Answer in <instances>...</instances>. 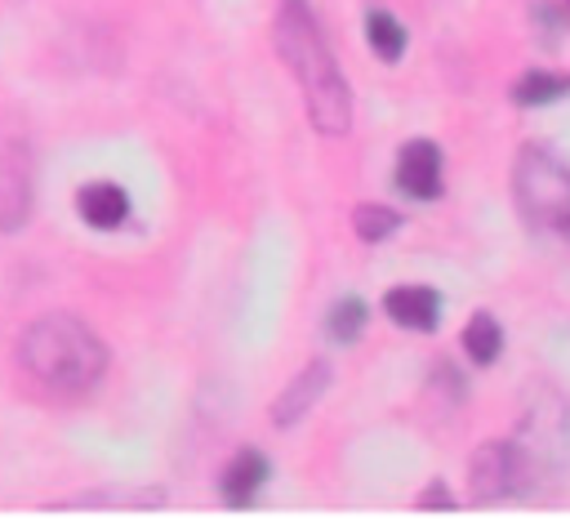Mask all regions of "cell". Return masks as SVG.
<instances>
[{
    "label": "cell",
    "mask_w": 570,
    "mask_h": 526,
    "mask_svg": "<svg viewBox=\"0 0 570 526\" xmlns=\"http://www.w3.org/2000/svg\"><path fill=\"white\" fill-rule=\"evenodd\" d=\"M383 312L392 325L401 330H414V334H432L441 325V312H445V299L436 285H392L383 290Z\"/></svg>",
    "instance_id": "obj_7"
},
{
    "label": "cell",
    "mask_w": 570,
    "mask_h": 526,
    "mask_svg": "<svg viewBox=\"0 0 570 526\" xmlns=\"http://www.w3.org/2000/svg\"><path fill=\"white\" fill-rule=\"evenodd\" d=\"M401 223H405V214L392 210V205H379V201H365V205L352 210V227L365 245H383L392 232H401Z\"/></svg>",
    "instance_id": "obj_15"
},
{
    "label": "cell",
    "mask_w": 570,
    "mask_h": 526,
    "mask_svg": "<svg viewBox=\"0 0 570 526\" xmlns=\"http://www.w3.org/2000/svg\"><path fill=\"white\" fill-rule=\"evenodd\" d=\"M325 388H330V361L316 357V361H307V366L285 383V392L272 401V410H267L272 423H276V428H294V423L325 397Z\"/></svg>",
    "instance_id": "obj_9"
},
{
    "label": "cell",
    "mask_w": 570,
    "mask_h": 526,
    "mask_svg": "<svg viewBox=\"0 0 570 526\" xmlns=\"http://www.w3.org/2000/svg\"><path fill=\"white\" fill-rule=\"evenodd\" d=\"M325 339L330 343H338V348H347V343H356L361 339V330L370 325V303L361 299V294H338L330 308H325Z\"/></svg>",
    "instance_id": "obj_14"
},
{
    "label": "cell",
    "mask_w": 570,
    "mask_h": 526,
    "mask_svg": "<svg viewBox=\"0 0 570 526\" xmlns=\"http://www.w3.org/2000/svg\"><path fill=\"white\" fill-rule=\"evenodd\" d=\"M76 214H80L89 227H98V232H116V227L129 218V192H125L120 183H107V178L85 183V187L76 192Z\"/></svg>",
    "instance_id": "obj_10"
},
{
    "label": "cell",
    "mask_w": 570,
    "mask_h": 526,
    "mask_svg": "<svg viewBox=\"0 0 570 526\" xmlns=\"http://www.w3.org/2000/svg\"><path fill=\"white\" fill-rule=\"evenodd\" d=\"M267 481H272V459L258 446H240L218 473V495L227 508H249Z\"/></svg>",
    "instance_id": "obj_8"
},
{
    "label": "cell",
    "mask_w": 570,
    "mask_h": 526,
    "mask_svg": "<svg viewBox=\"0 0 570 526\" xmlns=\"http://www.w3.org/2000/svg\"><path fill=\"white\" fill-rule=\"evenodd\" d=\"M512 201L530 232L570 241V160L548 143H521L512 160Z\"/></svg>",
    "instance_id": "obj_3"
},
{
    "label": "cell",
    "mask_w": 570,
    "mask_h": 526,
    "mask_svg": "<svg viewBox=\"0 0 570 526\" xmlns=\"http://www.w3.org/2000/svg\"><path fill=\"white\" fill-rule=\"evenodd\" d=\"M566 9H570V0H566Z\"/></svg>",
    "instance_id": "obj_18"
},
{
    "label": "cell",
    "mask_w": 570,
    "mask_h": 526,
    "mask_svg": "<svg viewBox=\"0 0 570 526\" xmlns=\"http://www.w3.org/2000/svg\"><path fill=\"white\" fill-rule=\"evenodd\" d=\"M272 45H276L281 62L294 71V80L303 89L312 129H321L330 138L347 134L352 129V89H347L343 67L334 62V53H330V45L321 36V22H316L307 0H276Z\"/></svg>",
    "instance_id": "obj_1"
},
{
    "label": "cell",
    "mask_w": 570,
    "mask_h": 526,
    "mask_svg": "<svg viewBox=\"0 0 570 526\" xmlns=\"http://www.w3.org/2000/svg\"><path fill=\"white\" fill-rule=\"evenodd\" d=\"M454 504H459V499L445 490V481H432V486L419 495V508H454Z\"/></svg>",
    "instance_id": "obj_17"
},
{
    "label": "cell",
    "mask_w": 570,
    "mask_h": 526,
    "mask_svg": "<svg viewBox=\"0 0 570 526\" xmlns=\"http://www.w3.org/2000/svg\"><path fill=\"white\" fill-rule=\"evenodd\" d=\"M18 361L22 370L53 397L76 401L98 388L107 374V343L71 312H49L31 321L18 339Z\"/></svg>",
    "instance_id": "obj_2"
},
{
    "label": "cell",
    "mask_w": 570,
    "mask_h": 526,
    "mask_svg": "<svg viewBox=\"0 0 570 526\" xmlns=\"http://www.w3.org/2000/svg\"><path fill=\"white\" fill-rule=\"evenodd\" d=\"M392 187L414 201V205H432L445 192V152L432 138H405L392 165Z\"/></svg>",
    "instance_id": "obj_5"
},
{
    "label": "cell",
    "mask_w": 570,
    "mask_h": 526,
    "mask_svg": "<svg viewBox=\"0 0 570 526\" xmlns=\"http://www.w3.org/2000/svg\"><path fill=\"white\" fill-rule=\"evenodd\" d=\"M570 94V71H552V67H530V71H521L517 80H512V89H508V98L517 103V107H552V103H561Z\"/></svg>",
    "instance_id": "obj_11"
},
{
    "label": "cell",
    "mask_w": 570,
    "mask_h": 526,
    "mask_svg": "<svg viewBox=\"0 0 570 526\" xmlns=\"http://www.w3.org/2000/svg\"><path fill=\"white\" fill-rule=\"evenodd\" d=\"M459 343H463V357L472 361V366H494L499 357H503V325H499V316L494 312H472L468 316V325H463V334H459Z\"/></svg>",
    "instance_id": "obj_13"
},
{
    "label": "cell",
    "mask_w": 570,
    "mask_h": 526,
    "mask_svg": "<svg viewBox=\"0 0 570 526\" xmlns=\"http://www.w3.org/2000/svg\"><path fill=\"white\" fill-rule=\"evenodd\" d=\"M31 214V156L18 138H0V232H18Z\"/></svg>",
    "instance_id": "obj_6"
},
{
    "label": "cell",
    "mask_w": 570,
    "mask_h": 526,
    "mask_svg": "<svg viewBox=\"0 0 570 526\" xmlns=\"http://www.w3.org/2000/svg\"><path fill=\"white\" fill-rule=\"evenodd\" d=\"M530 18H539L534 27H543V45L552 49V45L561 40V31H566V13H561V9H552V4H534V9H530Z\"/></svg>",
    "instance_id": "obj_16"
},
{
    "label": "cell",
    "mask_w": 570,
    "mask_h": 526,
    "mask_svg": "<svg viewBox=\"0 0 570 526\" xmlns=\"http://www.w3.org/2000/svg\"><path fill=\"white\" fill-rule=\"evenodd\" d=\"M468 477H472V504H508V499H521L525 486L539 481V473H534L530 455L517 446V437L481 441L468 464Z\"/></svg>",
    "instance_id": "obj_4"
},
{
    "label": "cell",
    "mask_w": 570,
    "mask_h": 526,
    "mask_svg": "<svg viewBox=\"0 0 570 526\" xmlns=\"http://www.w3.org/2000/svg\"><path fill=\"white\" fill-rule=\"evenodd\" d=\"M365 45L379 62H401L410 49V31L392 9H365Z\"/></svg>",
    "instance_id": "obj_12"
}]
</instances>
